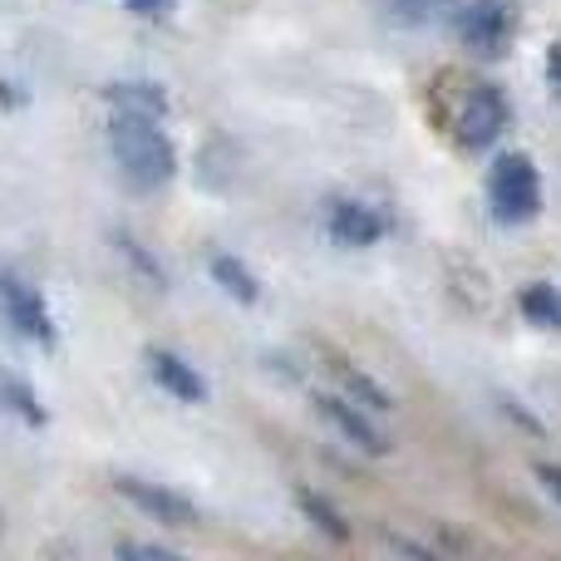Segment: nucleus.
Listing matches in <instances>:
<instances>
[{
	"mask_svg": "<svg viewBox=\"0 0 561 561\" xmlns=\"http://www.w3.org/2000/svg\"><path fill=\"white\" fill-rule=\"evenodd\" d=\"M108 148H114V163L124 168V178L138 187V193H153V187L173 183L178 153L153 118L118 114L114 128H108Z\"/></svg>",
	"mask_w": 561,
	"mask_h": 561,
	"instance_id": "1",
	"label": "nucleus"
},
{
	"mask_svg": "<svg viewBox=\"0 0 561 561\" xmlns=\"http://www.w3.org/2000/svg\"><path fill=\"white\" fill-rule=\"evenodd\" d=\"M488 197H493V213L503 222H527L542 207V178H537L533 158L527 153H503L488 173Z\"/></svg>",
	"mask_w": 561,
	"mask_h": 561,
	"instance_id": "2",
	"label": "nucleus"
},
{
	"mask_svg": "<svg viewBox=\"0 0 561 561\" xmlns=\"http://www.w3.org/2000/svg\"><path fill=\"white\" fill-rule=\"evenodd\" d=\"M0 325L20 340H35V345H55V320H49V306L30 280L0 272Z\"/></svg>",
	"mask_w": 561,
	"mask_h": 561,
	"instance_id": "3",
	"label": "nucleus"
},
{
	"mask_svg": "<svg viewBox=\"0 0 561 561\" xmlns=\"http://www.w3.org/2000/svg\"><path fill=\"white\" fill-rule=\"evenodd\" d=\"M458 39H463L468 49H478V55H503L507 45H513V30H517V15L507 0H468L463 10H458Z\"/></svg>",
	"mask_w": 561,
	"mask_h": 561,
	"instance_id": "4",
	"label": "nucleus"
},
{
	"mask_svg": "<svg viewBox=\"0 0 561 561\" xmlns=\"http://www.w3.org/2000/svg\"><path fill=\"white\" fill-rule=\"evenodd\" d=\"M507 118H513L507 99L497 94V89L478 84V89H468L463 108H458L454 134H458V144H463V148H488V144H493V138L507 128Z\"/></svg>",
	"mask_w": 561,
	"mask_h": 561,
	"instance_id": "5",
	"label": "nucleus"
},
{
	"mask_svg": "<svg viewBox=\"0 0 561 561\" xmlns=\"http://www.w3.org/2000/svg\"><path fill=\"white\" fill-rule=\"evenodd\" d=\"M114 488L138 507V513L153 517V523H168V527H197V507L187 503L183 493H173V488L148 483V478H118Z\"/></svg>",
	"mask_w": 561,
	"mask_h": 561,
	"instance_id": "6",
	"label": "nucleus"
},
{
	"mask_svg": "<svg viewBox=\"0 0 561 561\" xmlns=\"http://www.w3.org/2000/svg\"><path fill=\"white\" fill-rule=\"evenodd\" d=\"M316 409H320V419H330V424H335L355 448H365V454H385V448H389V438L379 434V428L369 424V419L359 414L355 404H350V399H340V394H320V399H316Z\"/></svg>",
	"mask_w": 561,
	"mask_h": 561,
	"instance_id": "7",
	"label": "nucleus"
},
{
	"mask_svg": "<svg viewBox=\"0 0 561 561\" xmlns=\"http://www.w3.org/2000/svg\"><path fill=\"white\" fill-rule=\"evenodd\" d=\"M148 369H153L158 385H163L173 399H183V404H203V399H207L203 375H197V369L187 365V359L168 355V350H148Z\"/></svg>",
	"mask_w": 561,
	"mask_h": 561,
	"instance_id": "8",
	"label": "nucleus"
},
{
	"mask_svg": "<svg viewBox=\"0 0 561 561\" xmlns=\"http://www.w3.org/2000/svg\"><path fill=\"white\" fill-rule=\"evenodd\" d=\"M330 232L345 247H369V242H379L385 222H379L375 207H365V203H335L330 207Z\"/></svg>",
	"mask_w": 561,
	"mask_h": 561,
	"instance_id": "9",
	"label": "nucleus"
},
{
	"mask_svg": "<svg viewBox=\"0 0 561 561\" xmlns=\"http://www.w3.org/2000/svg\"><path fill=\"white\" fill-rule=\"evenodd\" d=\"M517 306H523V316L533 320V325L561 330V290H557V286H547V280H537V286H523Z\"/></svg>",
	"mask_w": 561,
	"mask_h": 561,
	"instance_id": "10",
	"label": "nucleus"
},
{
	"mask_svg": "<svg viewBox=\"0 0 561 561\" xmlns=\"http://www.w3.org/2000/svg\"><path fill=\"white\" fill-rule=\"evenodd\" d=\"M207 272H213V280L227 290V296H232V300H242V306H252V300L262 296V286H256V276L247 272V266L237 262V256H213V262H207Z\"/></svg>",
	"mask_w": 561,
	"mask_h": 561,
	"instance_id": "11",
	"label": "nucleus"
},
{
	"mask_svg": "<svg viewBox=\"0 0 561 561\" xmlns=\"http://www.w3.org/2000/svg\"><path fill=\"white\" fill-rule=\"evenodd\" d=\"M108 99H114L124 114H138V118H158L168 108L158 84H108Z\"/></svg>",
	"mask_w": 561,
	"mask_h": 561,
	"instance_id": "12",
	"label": "nucleus"
},
{
	"mask_svg": "<svg viewBox=\"0 0 561 561\" xmlns=\"http://www.w3.org/2000/svg\"><path fill=\"white\" fill-rule=\"evenodd\" d=\"M296 503L306 507V517H310V523H316V527H320V533H325V537H335V542H345V537H350V523H345V517L335 513V507L325 503V497H316V493H300Z\"/></svg>",
	"mask_w": 561,
	"mask_h": 561,
	"instance_id": "13",
	"label": "nucleus"
},
{
	"mask_svg": "<svg viewBox=\"0 0 561 561\" xmlns=\"http://www.w3.org/2000/svg\"><path fill=\"white\" fill-rule=\"evenodd\" d=\"M335 365H340V375H345V385H350V389H355V394H359V399H365V404H369V409H389V394H385V389H379V385H375V379H365V375H359V369H355V365H345V359H335Z\"/></svg>",
	"mask_w": 561,
	"mask_h": 561,
	"instance_id": "14",
	"label": "nucleus"
},
{
	"mask_svg": "<svg viewBox=\"0 0 561 561\" xmlns=\"http://www.w3.org/2000/svg\"><path fill=\"white\" fill-rule=\"evenodd\" d=\"M389 5V15H399V20H428L434 10H444L448 0H385Z\"/></svg>",
	"mask_w": 561,
	"mask_h": 561,
	"instance_id": "15",
	"label": "nucleus"
},
{
	"mask_svg": "<svg viewBox=\"0 0 561 561\" xmlns=\"http://www.w3.org/2000/svg\"><path fill=\"white\" fill-rule=\"evenodd\" d=\"M118 557H128V561H144V557L173 561V552H168V547H153V542H124V547H118Z\"/></svg>",
	"mask_w": 561,
	"mask_h": 561,
	"instance_id": "16",
	"label": "nucleus"
},
{
	"mask_svg": "<svg viewBox=\"0 0 561 561\" xmlns=\"http://www.w3.org/2000/svg\"><path fill=\"white\" fill-rule=\"evenodd\" d=\"M5 399H10V404H15V409H25L30 419H39V409H35V394H30L25 385H15V379H5Z\"/></svg>",
	"mask_w": 561,
	"mask_h": 561,
	"instance_id": "17",
	"label": "nucleus"
},
{
	"mask_svg": "<svg viewBox=\"0 0 561 561\" xmlns=\"http://www.w3.org/2000/svg\"><path fill=\"white\" fill-rule=\"evenodd\" d=\"M128 10H134V15H163L168 5H173V0H124Z\"/></svg>",
	"mask_w": 561,
	"mask_h": 561,
	"instance_id": "18",
	"label": "nucleus"
},
{
	"mask_svg": "<svg viewBox=\"0 0 561 561\" xmlns=\"http://www.w3.org/2000/svg\"><path fill=\"white\" fill-rule=\"evenodd\" d=\"M537 478H542V488H547V493H552V497H557V503H561V468H552V463H542V468H537Z\"/></svg>",
	"mask_w": 561,
	"mask_h": 561,
	"instance_id": "19",
	"label": "nucleus"
},
{
	"mask_svg": "<svg viewBox=\"0 0 561 561\" xmlns=\"http://www.w3.org/2000/svg\"><path fill=\"white\" fill-rule=\"evenodd\" d=\"M552 79H557V84H561V45L552 49Z\"/></svg>",
	"mask_w": 561,
	"mask_h": 561,
	"instance_id": "20",
	"label": "nucleus"
}]
</instances>
